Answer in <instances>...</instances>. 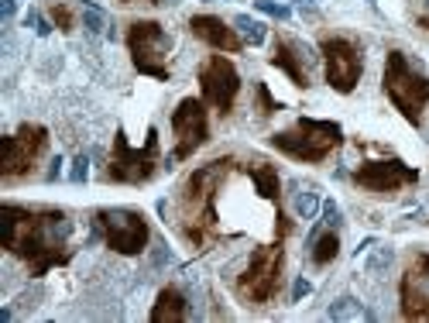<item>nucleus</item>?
Wrapping results in <instances>:
<instances>
[{
    "label": "nucleus",
    "mask_w": 429,
    "mask_h": 323,
    "mask_svg": "<svg viewBox=\"0 0 429 323\" xmlns=\"http://www.w3.org/2000/svg\"><path fill=\"white\" fill-rule=\"evenodd\" d=\"M385 93L402 110L405 121L419 124L423 107L429 103V76H423V66H416L409 55L391 52L388 62H385Z\"/></svg>",
    "instance_id": "1"
},
{
    "label": "nucleus",
    "mask_w": 429,
    "mask_h": 323,
    "mask_svg": "<svg viewBox=\"0 0 429 323\" xmlns=\"http://www.w3.org/2000/svg\"><path fill=\"white\" fill-rule=\"evenodd\" d=\"M340 124L333 121H312V117H303L296 121V127L289 131H278L272 134V148L292 155V159H303V162H319L330 155V148L340 145Z\"/></svg>",
    "instance_id": "2"
},
{
    "label": "nucleus",
    "mask_w": 429,
    "mask_h": 323,
    "mask_svg": "<svg viewBox=\"0 0 429 323\" xmlns=\"http://www.w3.org/2000/svg\"><path fill=\"white\" fill-rule=\"evenodd\" d=\"M127 45H131V59L138 66V73L155 76V80H168L165 69V55L172 52V35L155 24V21H134L127 31Z\"/></svg>",
    "instance_id": "3"
},
{
    "label": "nucleus",
    "mask_w": 429,
    "mask_h": 323,
    "mask_svg": "<svg viewBox=\"0 0 429 323\" xmlns=\"http://www.w3.org/2000/svg\"><path fill=\"white\" fill-rule=\"evenodd\" d=\"M100 227H103V238L107 244L120 251V254H141L145 244H148V224L138 210H127V206H114V210H100Z\"/></svg>",
    "instance_id": "4"
},
{
    "label": "nucleus",
    "mask_w": 429,
    "mask_h": 323,
    "mask_svg": "<svg viewBox=\"0 0 429 323\" xmlns=\"http://www.w3.org/2000/svg\"><path fill=\"white\" fill-rule=\"evenodd\" d=\"M172 127H175V138H179V148L165 159V168H172L179 159H189L199 145H206L210 138V127H206V110L203 103L186 96L175 110H172Z\"/></svg>",
    "instance_id": "5"
},
{
    "label": "nucleus",
    "mask_w": 429,
    "mask_h": 323,
    "mask_svg": "<svg viewBox=\"0 0 429 323\" xmlns=\"http://www.w3.org/2000/svg\"><path fill=\"white\" fill-rule=\"evenodd\" d=\"M323 59H326V82L337 89V93H351L357 80H361V52L354 48L347 38H326L319 45Z\"/></svg>",
    "instance_id": "6"
},
{
    "label": "nucleus",
    "mask_w": 429,
    "mask_h": 323,
    "mask_svg": "<svg viewBox=\"0 0 429 323\" xmlns=\"http://www.w3.org/2000/svg\"><path fill=\"white\" fill-rule=\"evenodd\" d=\"M155 152H158V131H148V148L141 152H131L124 134H117V145H114V165H110V179L117 182H148L152 172H155Z\"/></svg>",
    "instance_id": "7"
},
{
    "label": "nucleus",
    "mask_w": 429,
    "mask_h": 323,
    "mask_svg": "<svg viewBox=\"0 0 429 323\" xmlns=\"http://www.w3.org/2000/svg\"><path fill=\"white\" fill-rule=\"evenodd\" d=\"M199 82H203L206 100H210L220 114H231L237 93H240V76H237V69L224 55H213V59L199 69Z\"/></svg>",
    "instance_id": "8"
},
{
    "label": "nucleus",
    "mask_w": 429,
    "mask_h": 323,
    "mask_svg": "<svg viewBox=\"0 0 429 323\" xmlns=\"http://www.w3.org/2000/svg\"><path fill=\"white\" fill-rule=\"evenodd\" d=\"M278 265H282V247H278V244L258 251V254L251 258L247 275L240 279V292H244L251 303H268L275 285H278Z\"/></svg>",
    "instance_id": "9"
},
{
    "label": "nucleus",
    "mask_w": 429,
    "mask_h": 323,
    "mask_svg": "<svg viewBox=\"0 0 429 323\" xmlns=\"http://www.w3.org/2000/svg\"><path fill=\"white\" fill-rule=\"evenodd\" d=\"M45 148V127H21L14 138H3V175H24L31 162Z\"/></svg>",
    "instance_id": "10"
},
{
    "label": "nucleus",
    "mask_w": 429,
    "mask_h": 323,
    "mask_svg": "<svg viewBox=\"0 0 429 323\" xmlns=\"http://www.w3.org/2000/svg\"><path fill=\"white\" fill-rule=\"evenodd\" d=\"M416 179H419V172L402 162H371L354 172V182L371 193H395L402 182H416Z\"/></svg>",
    "instance_id": "11"
},
{
    "label": "nucleus",
    "mask_w": 429,
    "mask_h": 323,
    "mask_svg": "<svg viewBox=\"0 0 429 323\" xmlns=\"http://www.w3.org/2000/svg\"><path fill=\"white\" fill-rule=\"evenodd\" d=\"M402 299H405V317L429 320V254H419L416 265H409Z\"/></svg>",
    "instance_id": "12"
},
{
    "label": "nucleus",
    "mask_w": 429,
    "mask_h": 323,
    "mask_svg": "<svg viewBox=\"0 0 429 323\" xmlns=\"http://www.w3.org/2000/svg\"><path fill=\"white\" fill-rule=\"evenodd\" d=\"M316 62H319V55H316V48H310L306 41H282L278 38V45H275L272 66L285 69L289 80L296 82V86H310L306 69H312Z\"/></svg>",
    "instance_id": "13"
},
{
    "label": "nucleus",
    "mask_w": 429,
    "mask_h": 323,
    "mask_svg": "<svg viewBox=\"0 0 429 323\" xmlns=\"http://www.w3.org/2000/svg\"><path fill=\"white\" fill-rule=\"evenodd\" d=\"M189 28H193L196 38L210 41L213 48H224V52H237L244 41L240 35H234V28H227L220 17H213V14H196L193 21H189Z\"/></svg>",
    "instance_id": "14"
},
{
    "label": "nucleus",
    "mask_w": 429,
    "mask_h": 323,
    "mask_svg": "<svg viewBox=\"0 0 429 323\" xmlns=\"http://www.w3.org/2000/svg\"><path fill=\"white\" fill-rule=\"evenodd\" d=\"M186 317H193V313H189L186 296H182L179 289H165V292L158 296V306L152 310V320L155 323H161V320H186Z\"/></svg>",
    "instance_id": "15"
},
{
    "label": "nucleus",
    "mask_w": 429,
    "mask_h": 323,
    "mask_svg": "<svg viewBox=\"0 0 429 323\" xmlns=\"http://www.w3.org/2000/svg\"><path fill=\"white\" fill-rule=\"evenodd\" d=\"M79 10H82V28H86L89 35H107L110 41H117V31H114L110 17L103 14V7H96V3H89V0H79Z\"/></svg>",
    "instance_id": "16"
},
{
    "label": "nucleus",
    "mask_w": 429,
    "mask_h": 323,
    "mask_svg": "<svg viewBox=\"0 0 429 323\" xmlns=\"http://www.w3.org/2000/svg\"><path fill=\"white\" fill-rule=\"evenodd\" d=\"M326 317H330V320H375V313H371L357 296H340V299H333L330 310H326Z\"/></svg>",
    "instance_id": "17"
},
{
    "label": "nucleus",
    "mask_w": 429,
    "mask_h": 323,
    "mask_svg": "<svg viewBox=\"0 0 429 323\" xmlns=\"http://www.w3.org/2000/svg\"><path fill=\"white\" fill-rule=\"evenodd\" d=\"M292 210H296V217H299V220H316V213L323 210L319 189H316V186L296 189V193H292Z\"/></svg>",
    "instance_id": "18"
},
{
    "label": "nucleus",
    "mask_w": 429,
    "mask_h": 323,
    "mask_svg": "<svg viewBox=\"0 0 429 323\" xmlns=\"http://www.w3.org/2000/svg\"><path fill=\"white\" fill-rule=\"evenodd\" d=\"M340 254V238H337V231H326L323 238H316V241L310 244V258H312V265H330L333 258Z\"/></svg>",
    "instance_id": "19"
},
{
    "label": "nucleus",
    "mask_w": 429,
    "mask_h": 323,
    "mask_svg": "<svg viewBox=\"0 0 429 323\" xmlns=\"http://www.w3.org/2000/svg\"><path fill=\"white\" fill-rule=\"evenodd\" d=\"M234 28H237V35H240L244 45H265V38H268L265 21H258V17H251V14H237Z\"/></svg>",
    "instance_id": "20"
},
{
    "label": "nucleus",
    "mask_w": 429,
    "mask_h": 323,
    "mask_svg": "<svg viewBox=\"0 0 429 323\" xmlns=\"http://www.w3.org/2000/svg\"><path fill=\"white\" fill-rule=\"evenodd\" d=\"M391 261H395V251H391L388 244H381V247L375 244L371 254H368V261H364V272H368L371 279H381V275L391 268Z\"/></svg>",
    "instance_id": "21"
},
{
    "label": "nucleus",
    "mask_w": 429,
    "mask_h": 323,
    "mask_svg": "<svg viewBox=\"0 0 429 323\" xmlns=\"http://www.w3.org/2000/svg\"><path fill=\"white\" fill-rule=\"evenodd\" d=\"M254 10L268 14V17H275V21H289V17H292V7L275 3V0H254Z\"/></svg>",
    "instance_id": "22"
},
{
    "label": "nucleus",
    "mask_w": 429,
    "mask_h": 323,
    "mask_svg": "<svg viewBox=\"0 0 429 323\" xmlns=\"http://www.w3.org/2000/svg\"><path fill=\"white\" fill-rule=\"evenodd\" d=\"M323 224L330 227V231H340V224H344V210L337 206V200H323Z\"/></svg>",
    "instance_id": "23"
},
{
    "label": "nucleus",
    "mask_w": 429,
    "mask_h": 323,
    "mask_svg": "<svg viewBox=\"0 0 429 323\" xmlns=\"http://www.w3.org/2000/svg\"><path fill=\"white\" fill-rule=\"evenodd\" d=\"M24 28H31L38 38H48V35H52V24L41 17L38 10H28V14H24Z\"/></svg>",
    "instance_id": "24"
},
{
    "label": "nucleus",
    "mask_w": 429,
    "mask_h": 323,
    "mask_svg": "<svg viewBox=\"0 0 429 323\" xmlns=\"http://www.w3.org/2000/svg\"><path fill=\"white\" fill-rule=\"evenodd\" d=\"M86 179H89V155H76V159H73V168H69V182L82 186Z\"/></svg>",
    "instance_id": "25"
},
{
    "label": "nucleus",
    "mask_w": 429,
    "mask_h": 323,
    "mask_svg": "<svg viewBox=\"0 0 429 323\" xmlns=\"http://www.w3.org/2000/svg\"><path fill=\"white\" fill-rule=\"evenodd\" d=\"M312 292V282L306 275H296V282H292V296H289V303H303L306 296Z\"/></svg>",
    "instance_id": "26"
},
{
    "label": "nucleus",
    "mask_w": 429,
    "mask_h": 323,
    "mask_svg": "<svg viewBox=\"0 0 429 323\" xmlns=\"http://www.w3.org/2000/svg\"><path fill=\"white\" fill-rule=\"evenodd\" d=\"M14 14H17V0H0V17H3V24H10Z\"/></svg>",
    "instance_id": "27"
},
{
    "label": "nucleus",
    "mask_w": 429,
    "mask_h": 323,
    "mask_svg": "<svg viewBox=\"0 0 429 323\" xmlns=\"http://www.w3.org/2000/svg\"><path fill=\"white\" fill-rule=\"evenodd\" d=\"M52 14H55V21H59V28H62V31H69V28H73V17H69V10H66V7H52Z\"/></svg>",
    "instance_id": "28"
},
{
    "label": "nucleus",
    "mask_w": 429,
    "mask_h": 323,
    "mask_svg": "<svg viewBox=\"0 0 429 323\" xmlns=\"http://www.w3.org/2000/svg\"><path fill=\"white\" fill-rule=\"evenodd\" d=\"M59 175H62V155H55V159H52V168H48V175H45V179H48V182H55Z\"/></svg>",
    "instance_id": "29"
},
{
    "label": "nucleus",
    "mask_w": 429,
    "mask_h": 323,
    "mask_svg": "<svg viewBox=\"0 0 429 323\" xmlns=\"http://www.w3.org/2000/svg\"><path fill=\"white\" fill-rule=\"evenodd\" d=\"M375 244H378V238H364V241H361L357 247H354V258H361V254H364V251H371Z\"/></svg>",
    "instance_id": "30"
},
{
    "label": "nucleus",
    "mask_w": 429,
    "mask_h": 323,
    "mask_svg": "<svg viewBox=\"0 0 429 323\" xmlns=\"http://www.w3.org/2000/svg\"><path fill=\"white\" fill-rule=\"evenodd\" d=\"M292 3H296L299 10H316V7H319V0H292Z\"/></svg>",
    "instance_id": "31"
},
{
    "label": "nucleus",
    "mask_w": 429,
    "mask_h": 323,
    "mask_svg": "<svg viewBox=\"0 0 429 323\" xmlns=\"http://www.w3.org/2000/svg\"><path fill=\"white\" fill-rule=\"evenodd\" d=\"M155 3H161V7H175V3H182V0H155Z\"/></svg>",
    "instance_id": "32"
},
{
    "label": "nucleus",
    "mask_w": 429,
    "mask_h": 323,
    "mask_svg": "<svg viewBox=\"0 0 429 323\" xmlns=\"http://www.w3.org/2000/svg\"><path fill=\"white\" fill-rule=\"evenodd\" d=\"M423 24H426V28H429V17H423Z\"/></svg>",
    "instance_id": "33"
}]
</instances>
